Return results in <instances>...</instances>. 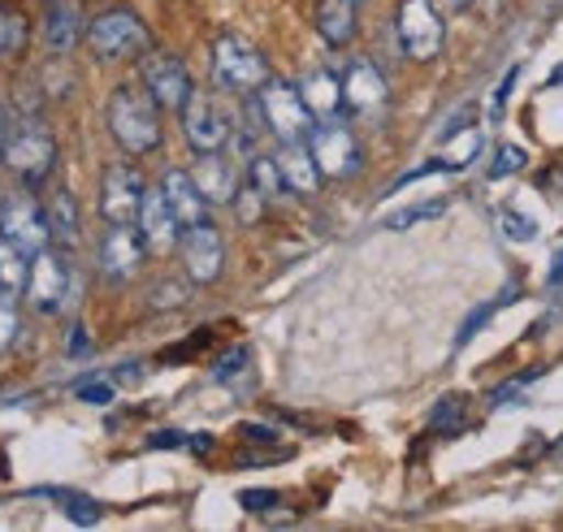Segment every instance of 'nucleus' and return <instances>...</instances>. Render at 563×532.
Returning a JSON list of instances; mask_svg holds the SVG:
<instances>
[{
	"label": "nucleus",
	"mask_w": 563,
	"mask_h": 532,
	"mask_svg": "<svg viewBox=\"0 0 563 532\" xmlns=\"http://www.w3.org/2000/svg\"><path fill=\"white\" fill-rule=\"evenodd\" d=\"M482 147H486V134L477 131V126H468L464 134H455V138H446V165L451 169H464V165H473L477 156H482Z\"/></svg>",
	"instance_id": "c85d7f7f"
},
{
	"label": "nucleus",
	"mask_w": 563,
	"mask_h": 532,
	"mask_svg": "<svg viewBox=\"0 0 563 532\" xmlns=\"http://www.w3.org/2000/svg\"><path fill=\"white\" fill-rule=\"evenodd\" d=\"M191 451H200V455H209V451H212V437H209V433H196V437H191Z\"/></svg>",
	"instance_id": "37998d69"
},
{
	"label": "nucleus",
	"mask_w": 563,
	"mask_h": 532,
	"mask_svg": "<svg viewBox=\"0 0 563 532\" xmlns=\"http://www.w3.org/2000/svg\"><path fill=\"white\" fill-rule=\"evenodd\" d=\"M247 364H252V351H247V346H234L230 355H221V359H217V373H212V377H217V381H234Z\"/></svg>",
	"instance_id": "f704fd0d"
},
{
	"label": "nucleus",
	"mask_w": 563,
	"mask_h": 532,
	"mask_svg": "<svg viewBox=\"0 0 563 532\" xmlns=\"http://www.w3.org/2000/svg\"><path fill=\"white\" fill-rule=\"evenodd\" d=\"M230 118L225 109L212 100L209 91H191V100L183 104V134L196 152H221L230 143Z\"/></svg>",
	"instance_id": "ddd939ff"
},
{
	"label": "nucleus",
	"mask_w": 563,
	"mask_h": 532,
	"mask_svg": "<svg viewBox=\"0 0 563 532\" xmlns=\"http://www.w3.org/2000/svg\"><path fill=\"white\" fill-rule=\"evenodd\" d=\"M212 82L225 96H256L269 82V62L243 35H221L212 44Z\"/></svg>",
	"instance_id": "7ed1b4c3"
},
{
	"label": "nucleus",
	"mask_w": 563,
	"mask_h": 532,
	"mask_svg": "<svg viewBox=\"0 0 563 532\" xmlns=\"http://www.w3.org/2000/svg\"><path fill=\"white\" fill-rule=\"evenodd\" d=\"M78 351H87V330H82V325H78L70 337V355H78Z\"/></svg>",
	"instance_id": "c03bdc74"
},
{
	"label": "nucleus",
	"mask_w": 563,
	"mask_h": 532,
	"mask_svg": "<svg viewBox=\"0 0 563 532\" xmlns=\"http://www.w3.org/2000/svg\"><path fill=\"white\" fill-rule=\"evenodd\" d=\"M143 256H147V247H143L140 225H109V234L100 239V273L109 286L131 281L140 273Z\"/></svg>",
	"instance_id": "4468645a"
},
{
	"label": "nucleus",
	"mask_w": 563,
	"mask_h": 532,
	"mask_svg": "<svg viewBox=\"0 0 563 532\" xmlns=\"http://www.w3.org/2000/svg\"><path fill=\"white\" fill-rule=\"evenodd\" d=\"M551 286H555V290H563V252L555 256V268H551Z\"/></svg>",
	"instance_id": "a18cd8bd"
},
{
	"label": "nucleus",
	"mask_w": 563,
	"mask_h": 532,
	"mask_svg": "<svg viewBox=\"0 0 563 532\" xmlns=\"http://www.w3.org/2000/svg\"><path fill=\"white\" fill-rule=\"evenodd\" d=\"M395 35L412 62H433L446 44V22L433 0H404L395 13Z\"/></svg>",
	"instance_id": "0eeeda50"
},
{
	"label": "nucleus",
	"mask_w": 563,
	"mask_h": 532,
	"mask_svg": "<svg viewBox=\"0 0 563 532\" xmlns=\"http://www.w3.org/2000/svg\"><path fill=\"white\" fill-rule=\"evenodd\" d=\"M0 239L18 243V247L31 252V256L44 252V247H53V230H48L44 203L35 200V196H26V191L0 196Z\"/></svg>",
	"instance_id": "6e6552de"
},
{
	"label": "nucleus",
	"mask_w": 563,
	"mask_h": 532,
	"mask_svg": "<svg viewBox=\"0 0 563 532\" xmlns=\"http://www.w3.org/2000/svg\"><path fill=\"white\" fill-rule=\"evenodd\" d=\"M468 126H477V109H473V104H464V109H460V113L438 131V143H446V138H455V134H464Z\"/></svg>",
	"instance_id": "58836bf2"
},
{
	"label": "nucleus",
	"mask_w": 563,
	"mask_h": 532,
	"mask_svg": "<svg viewBox=\"0 0 563 532\" xmlns=\"http://www.w3.org/2000/svg\"><path fill=\"white\" fill-rule=\"evenodd\" d=\"M161 104L147 96L143 82H122L109 96V134L118 138V147L126 156H147L161 147Z\"/></svg>",
	"instance_id": "f257e3e1"
},
{
	"label": "nucleus",
	"mask_w": 563,
	"mask_h": 532,
	"mask_svg": "<svg viewBox=\"0 0 563 532\" xmlns=\"http://www.w3.org/2000/svg\"><path fill=\"white\" fill-rule=\"evenodd\" d=\"M26 281H31V252L0 239V290L4 295H26Z\"/></svg>",
	"instance_id": "b1692460"
},
{
	"label": "nucleus",
	"mask_w": 563,
	"mask_h": 532,
	"mask_svg": "<svg viewBox=\"0 0 563 532\" xmlns=\"http://www.w3.org/2000/svg\"><path fill=\"white\" fill-rule=\"evenodd\" d=\"M191 178H196V187L205 191L209 203H234V196H239V169L221 152H200Z\"/></svg>",
	"instance_id": "aec40b11"
},
{
	"label": "nucleus",
	"mask_w": 563,
	"mask_h": 532,
	"mask_svg": "<svg viewBox=\"0 0 563 532\" xmlns=\"http://www.w3.org/2000/svg\"><path fill=\"white\" fill-rule=\"evenodd\" d=\"M0 160H4V169L13 178H22L26 187H40L57 169V138H53V131L44 122L26 118V122L9 126L4 143H0Z\"/></svg>",
	"instance_id": "f03ea898"
},
{
	"label": "nucleus",
	"mask_w": 563,
	"mask_h": 532,
	"mask_svg": "<svg viewBox=\"0 0 563 532\" xmlns=\"http://www.w3.org/2000/svg\"><path fill=\"white\" fill-rule=\"evenodd\" d=\"M256 109H261V122H265V131L274 134L278 143H295V138H308L312 134V109L303 104V96H299V87H290V82H278V78H269L261 91H256Z\"/></svg>",
	"instance_id": "39448f33"
},
{
	"label": "nucleus",
	"mask_w": 563,
	"mask_h": 532,
	"mask_svg": "<svg viewBox=\"0 0 563 532\" xmlns=\"http://www.w3.org/2000/svg\"><path fill=\"white\" fill-rule=\"evenodd\" d=\"M31 40V22L18 13V9H4L0 4V57H18Z\"/></svg>",
	"instance_id": "bb28decb"
},
{
	"label": "nucleus",
	"mask_w": 563,
	"mask_h": 532,
	"mask_svg": "<svg viewBox=\"0 0 563 532\" xmlns=\"http://www.w3.org/2000/svg\"><path fill=\"white\" fill-rule=\"evenodd\" d=\"M82 35H87V31H82V4H78V0H48V4H44V44H48L57 57L74 53Z\"/></svg>",
	"instance_id": "a211bd4d"
},
{
	"label": "nucleus",
	"mask_w": 563,
	"mask_h": 532,
	"mask_svg": "<svg viewBox=\"0 0 563 532\" xmlns=\"http://www.w3.org/2000/svg\"><path fill=\"white\" fill-rule=\"evenodd\" d=\"M187 281H161V286H152V308H178L187 299Z\"/></svg>",
	"instance_id": "e433bc0d"
},
{
	"label": "nucleus",
	"mask_w": 563,
	"mask_h": 532,
	"mask_svg": "<svg viewBox=\"0 0 563 532\" xmlns=\"http://www.w3.org/2000/svg\"><path fill=\"white\" fill-rule=\"evenodd\" d=\"M135 225H140L147 256H165V252H174V247L183 243V221L174 217V208H169V200H165L161 187L143 191L140 221H135Z\"/></svg>",
	"instance_id": "2eb2a0df"
},
{
	"label": "nucleus",
	"mask_w": 563,
	"mask_h": 532,
	"mask_svg": "<svg viewBox=\"0 0 563 532\" xmlns=\"http://www.w3.org/2000/svg\"><path fill=\"white\" fill-rule=\"evenodd\" d=\"M429 424H433L442 437L464 433V424H468V399H464V395H446V399H438L433 415H429Z\"/></svg>",
	"instance_id": "393cba45"
},
{
	"label": "nucleus",
	"mask_w": 563,
	"mask_h": 532,
	"mask_svg": "<svg viewBox=\"0 0 563 532\" xmlns=\"http://www.w3.org/2000/svg\"><path fill=\"white\" fill-rule=\"evenodd\" d=\"M525 169V152L516 143H503L494 152V165H490V178H507V174H520Z\"/></svg>",
	"instance_id": "72a5a7b5"
},
{
	"label": "nucleus",
	"mask_w": 563,
	"mask_h": 532,
	"mask_svg": "<svg viewBox=\"0 0 563 532\" xmlns=\"http://www.w3.org/2000/svg\"><path fill=\"white\" fill-rule=\"evenodd\" d=\"M239 502H243V511H252V516H265V511H274L282 502L278 489H243L239 494Z\"/></svg>",
	"instance_id": "c9c22d12"
},
{
	"label": "nucleus",
	"mask_w": 563,
	"mask_h": 532,
	"mask_svg": "<svg viewBox=\"0 0 563 532\" xmlns=\"http://www.w3.org/2000/svg\"><path fill=\"white\" fill-rule=\"evenodd\" d=\"M22 333V317H18V295H4L0 290V351L13 346Z\"/></svg>",
	"instance_id": "473e14b6"
},
{
	"label": "nucleus",
	"mask_w": 563,
	"mask_h": 532,
	"mask_svg": "<svg viewBox=\"0 0 563 532\" xmlns=\"http://www.w3.org/2000/svg\"><path fill=\"white\" fill-rule=\"evenodd\" d=\"M4 134H9V122H4V109H0V143H4Z\"/></svg>",
	"instance_id": "de8ad7c7"
},
{
	"label": "nucleus",
	"mask_w": 563,
	"mask_h": 532,
	"mask_svg": "<svg viewBox=\"0 0 563 532\" xmlns=\"http://www.w3.org/2000/svg\"><path fill=\"white\" fill-rule=\"evenodd\" d=\"M44 494L57 498V502H66V516H70L74 524H100V502L78 498V494H66V489H44Z\"/></svg>",
	"instance_id": "c756f323"
},
{
	"label": "nucleus",
	"mask_w": 563,
	"mask_h": 532,
	"mask_svg": "<svg viewBox=\"0 0 563 532\" xmlns=\"http://www.w3.org/2000/svg\"><path fill=\"white\" fill-rule=\"evenodd\" d=\"M555 82H563V66L555 69V74H551V87H555Z\"/></svg>",
	"instance_id": "09e8293b"
},
{
	"label": "nucleus",
	"mask_w": 563,
	"mask_h": 532,
	"mask_svg": "<svg viewBox=\"0 0 563 532\" xmlns=\"http://www.w3.org/2000/svg\"><path fill=\"white\" fill-rule=\"evenodd\" d=\"M140 82L147 87V96H152L161 109H174V113H183V104H187L191 91H196L191 69L183 66L174 53H143Z\"/></svg>",
	"instance_id": "1a4fd4ad"
},
{
	"label": "nucleus",
	"mask_w": 563,
	"mask_h": 532,
	"mask_svg": "<svg viewBox=\"0 0 563 532\" xmlns=\"http://www.w3.org/2000/svg\"><path fill=\"white\" fill-rule=\"evenodd\" d=\"M308 152H312V160H317V169H321L325 182H343V178L360 174V143H355V134L347 131V126H339V122L312 126Z\"/></svg>",
	"instance_id": "9d476101"
},
{
	"label": "nucleus",
	"mask_w": 563,
	"mask_h": 532,
	"mask_svg": "<svg viewBox=\"0 0 563 532\" xmlns=\"http://www.w3.org/2000/svg\"><path fill=\"white\" fill-rule=\"evenodd\" d=\"M511 299H516V286H511V290H507L503 299H494V303H482V308H477V312H473V317H468V321L460 325V333H455V346H468V342H473V337L482 333V325L490 321V317L498 312V308H503V303H511Z\"/></svg>",
	"instance_id": "7c9ffc66"
},
{
	"label": "nucleus",
	"mask_w": 563,
	"mask_h": 532,
	"mask_svg": "<svg viewBox=\"0 0 563 532\" xmlns=\"http://www.w3.org/2000/svg\"><path fill=\"white\" fill-rule=\"evenodd\" d=\"M355 4H360V0H355Z\"/></svg>",
	"instance_id": "8fccbe9b"
},
{
	"label": "nucleus",
	"mask_w": 563,
	"mask_h": 532,
	"mask_svg": "<svg viewBox=\"0 0 563 532\" xmlns=\"http://www.w3.org/2000/svg\"><path fill=\"white\" fill-rule=\"evenodd\" d=\"M299 96H303V104L312 109V118H321V122H334L347 104H343V78H334L330 69H317V74H308L303 82H299Z\"/></svg>",
	"instance_id": "412c9836"
},
{
	"label": "nucleus",
	"mask_w": 563,
	"mask_h": 532,
	"mask_svg": "<svg viewBox=\"0 0 563 532\" xmlns=\"http://www.w3.org/2000/svg\"><path fill=\"white\" fill-rule=\"evenodd\" d=\"M498 225H503V234H507L511 243H533V239H538V225H533V217H525V212H516V208H503Z\"/></svg>",
	"instance_id": "2f4dec72"
},
{
	"label": "nucleus",
	"mask_w": 563,
	"mask_h": 532,
	"mask_svg": "<svg viewBox=\"0 0 563 532\" xmlns=\"http://www.w3.org/2000/svg\"><path fill=\"white\" fill-rule=\"evenodd\" d=\"M247 182H252L265 200L286 196V178H282V169H278V160H274V156H252V165H247Z\"/></svg>",
	"instance_id": "a878e982"
},
{
	"label": "nucleus",
	"mask_w": 563,
	"mask_h": 532,
	"mask_svg": "<svg viewBox=\"0 0 563 532\" xmlns=\"http://www.w3.org/2000/svg\"><path fill=\"white\" fill-rule=\"evenodd\" d=\"M446 9H464V4H473V0H442Z\"/></svg>",
	"instance_id": "49530a36"
},
{
	"label": "nucleus",
	"mask_w": 563,
	"mask_h": 532,
	"mask_svg": "<svg viewBox=\"0 0 563 532\" xmlns=\"http://www.w3.org/2000/svg\"><path fill=\"white\" fill-rule=\"evenodd\" d=\"M74 268L66 265V256L62 252H53V247H44V252H35L31 256V281H26V299H31V308L40 312V317H57V312H66L74 303Z\"/></svg>",
	"instance_id": "423d86ee"
},
{
	"label": "nucleus",
	"mask_w": 563,
	"mask_h": 532,
	"mask_svg": "<svg viewBox=\"0 0 563 532\" xmlns=\"http://www.w3.org/2000/svg\"><path fill=\"white\" fill-rule=\"evenodd\" d=\"M446 212V200H421V203H408L399 212H390L382 225L386 230H412V225H424V221H438Z\"/></svg>",
	"instance_id": "cd10ccee"
},
{
	"label": "nucleus",
	"mask_w": 563,
	"mask_h": 532,
	"mask_svg": "<svg viewBox=\"0 0 563 532\" xmlns=\"http://www.w3.org/2000/svg\"><path fill=\"white\" fill-rule=\"evenodd\" d=\"M161 191H165V200L174 208V217L183 221V230L196 225V221H209V200H205V191L196 187L191 169H169L165 182H161Z\"/></svg>",
	"instance_id": "6ab92c4d"
},
{
	"label": "nucleus",
	"mask_w": 563,
	"mask_h": 532,
	"mask_svg": "<svg viewBox=\"0 0 563 532\" xmlns=\"http://www.w3.org/2000/svg\"><path fill=\"white\" fill-rule=\"evenodd\" d=\"M234 208H239V217H243V221H256V217L265 212V196H261L256 187H239V196H234Z\"/></svg>",
	"instance_id": "4c0bfd02"
},
{
	"label": "nucleus",
	"mask_w": 563,
	"mask_h": 532,
	"mask_svg": "<svg viewBox=\"0 0 563 532\" xmlns=\"http://www.w3.org/2000/svg\"><path fill=\"white\" fill-rule=\"evenodd\" d=\"M390 100V87L382 78V69L373 62H355L347 74H343V104L352 109L355 118H368V113H382Z\"/></svg>",
	"instance_id": "dca6fc26"
},
{
	"label": "nucleus",
	"mask_w": 563,
	"mask_h": 532,
	"mask_svg": "<svg viewBox=\"0 0 563 532\" xmlns=\"http://www.w3.org/2000/svg\"><path fill=\"white\" fill-rule=\"evenodd\" d=\"M48 230H53V247H74L78 243V230H82V221H78V203H74V196L66 191V187H57L53 191V200H48Z\"/></svg>",
	"instance_id": "5701e85b"
},
{
	"label": "nucleus",
	"mask_w": 563,
	"mask_h": 532,
	"mask_svg": "<svg viewBox=\"0 0 563 532\" xmlns=\"http://www.w3.org/2000/svg\"><path fill=\"white\" fill-rule=\"evenodd\" d=\"M178 256L183 268L196 286H212L225 268V243H221V230L212 221H196L183 230V243H178Z\"/></svg>",
	"instance_id": "9b49d317"
},
{
	"label": "nucleus",
	"mask_w": 563,
	"mask_h": 532,
	"mask_svg": "<svg viewBox=\"0 0 563 532\" xmlns=\"http://www.w3.org/2000/svg\"><path fill=\"white\" fill-rule=\"evenodd\" d=\"M147 446L169 451V446H191V437H187V433H169V429H165V433H152V437H147Z\"/></svg>",
	"instance_id": "a19ab883"
},
{
	"label": "nucleus",
	"mask_w": 563,
	"mask_h": 532,
	"mask_svg": "<svg viewBox=\"0 0 563 532\" xmlns=\"http://www.w3.org/2000/svg\"><path fill=\"white\" fill-rule=\"evenodd\" d=\"M143 178L135 165H109L100 178V217L109 225H135L143 203Z\"/></svg>",
	"instance_id": "f8f14e48"
},
{
	"label": "nucleus",
	"mask_w": 563,
	"mask_h": 532,
	"mask_svg": "<svg viewBox=\"0 0 563 532\" xmlns=\"http://www.w3.org/2000/svg\"><path fill=\"white\" fill-rule=\"evenodd\" d=\"M278 169H282V178H286V191L290 196H317L321 191V169H317V160H312V152H308V138H295V143H282L278 147Z\"/></svg>",
	"instance_id": "f3484780"
},
{
	"label": "nucleus",
	"mask_w": 563,
	"mask_h": 532,
	"mask_svg": "<svg viewBox=\"0 0 563 532\" xmlns=\"http://www.w3.org/2000/svg\"><path fill=\"white\" fill-rule=\"evenodd\" d=\"M78 399L104 407V402H113V386L109 381H78Z\"/></svg>",
	"instance_id": "ea45409f"
},
{
	"label": "nucleus",
	"mask_w": 563,
	"mask_h": 532,
	"mask_svg": "<svg viewBox=\"0 0 563 532\" xmlns=\"http://www.w3.org/2000/svg\"><path fill=\"white\" fill-rule=\"evenodd\" d=\"M147 26L131 9H104L91 26H87V48L100 62H135L147 53Z\"/></svg>",
	"instance_id": "20e7f679"
},
{
	"label": "nucleus",
	"mask_w": 563,
	"mask_h": 532,
	"mask_svg": "<svg viewBox=\"0 0 563 532\" xmlns=\"http://www.w3.org/2000/svg\"><path fill=\"white\" fill-rule=\"evenodd\" d=\"M317 31L330 48H347L355 40V0H321L317 4Z\"/></svg>",
	"instance_id": "4be33fe9"
},
{
	"label": "nucleus",
	"mask_w": 563,
	"mask_h": 532,
	"mask_svg": "<svg viewBox=\"0 0 563 532\" xmlns=\"http://www.w3.org/2000/svg\"><path fill=\"white\" fill-rule=\"evenodd\" d=\"M516 74H520V69H511V74H507V78L498 82V96H494V109H503V104H507V96H511V87H516Z\"/></svg>",
	"instance_id": "79ce46f5"
}]
</instances>
